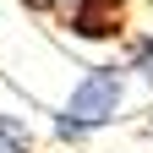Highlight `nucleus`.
<instances>
[{
    "label": "nucleus",
    "instance_id": "4",
    "mask_svg": "<svg viewBox=\"0 0 153 153\" xmlns=\"http://www.w3.org/2000/svg\"><path fill=\"white\" fill-rule=\"evenodd\" d=\"M0 153H33V131L16 115H0Z\"/></svg>",
    "mask_w": 153,
    "mask_h": 153
},
{
    "label": "nucleus",
    "instance_id": "2",
    "mask_svg": "<svg viewBox=\"0 0 153 153\" xmlns=\"http://www.w3.org/2000/svg\"><path fill=\"white\" fill-rule=\"evenodd\" d=\"M60 27L82 44H115L131 27V0H66Z\"/></svg>",
    "mask_w": 153,
    "mask_h": 153
},
{
    "label": "nucleus",
    "instance_id": "3",
    "mask_svg": "<svg viewBox=\"0 0 153 153\" xmlns=\"http://www.w3.org/2000/svg\"><path fill=\"white\" fill-rule=\"evenodd\" d=\"M126 71H137L142 82L153 88V33H137V38H131V49H126Z\"/></svg>",
    "mask_w": 153,
    "mask_h": 153
},
{
    "label": "nucleus",
    "instance_id": "5",
    "mask_svg": "<svg viewBox=\"0 0 153 153\" xmlns=\"http://www.w3.org/2000/svg\"><path fill=\"white\" fill-rule=\"evenodd\" d=\"M22 11H33V16H60V6L66 0H16Z\"/></svg>",
    "mask_w": 153,
    "mask_h": 153
},
{
    "label": "nucleus",
    "instance_id": "1",
    "mask_svg": "<svg viewBox=\"0 0 153 153\" xmlns=\"http://www.w3.org/2000/svg\"><path fill=\"white\" fill-rule=\"evenodd\" d=\"M126 82H131L126 60L88 66L82 82L71 88V99L60 104V115H55V137H60V142H82L99 126H109L115 115H120V104H126Z\"/></svg>",
    "mask_w": 153,
    "mask_h": 153
}]
</instances>
